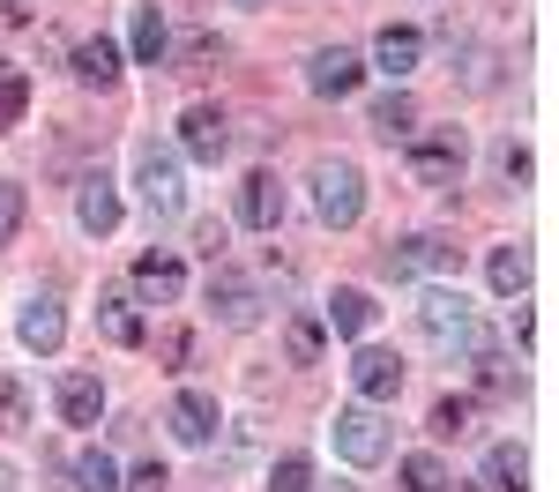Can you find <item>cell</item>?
Segmentation results:
<instances>
[{
    "instance_id": "obj_36",
    "label": "cell",
    "mask_w": 559,
    "mask_h": 492,
    "mask_svg": "<svg viewBox=\"0 0 559 492\" xmlns=\"http://www.w3.org/2000/svg\"><path fill=\"white\" fill-rule=\"evenodd\" d=\"M0 15H8V23H31L38 8H31V0H0Z\"/></svg>"
},
{
    "instance_id": "obj_39",
    "label": "cell",
    "mask_w": 559,
    "mask_h": 492,
    "mask_svg": "<svg viewBox=\"0 0 559 492\" xmlns=\"http://www.w3.org/2000/svg\"><path fill=\"white\" fill-rule=\"evenodd\" d=\"M329 492H350V485H329Z\"/></svg>"
},
{
    "instance_id": "obj_15",
    "label": "cell",
    "mask_w": 559,
    "mask_h": 492,
    "mask_svg": "<svg viewBox=\"0 0 559 492\" xmlns=\"http://www.w3.org/2000/svg\"><path fill=\"white\" fill-rule=\"evenodd\" d=\"M173 433L202 447V441L216 433V396H202V388H179V396H173Z\"/></svg>"
},
{
    "instance_id": "obj_32",
    "label": "cell",
    "mask_w": 559,
    "mask_h": 492,
    "mask_svg": "<svg viewBox=\"0 0 559 492\" xmlns=\"http://www.w3.org/2000/svg\"><path fill=\"white\" fill-rule=\"evenodd\" d=\"M306 485H313V463H306V455H284V463L269 470V492H306Z\"/></svg>"
},
{
    "instance_id": "obj_21",
    "label": "cell",
    "mask_w": 559,
    "mask_h": 492,
    "mask_svg": "<svg viewBox=\"0 0 559 492\" xmlns=\"http://www.w3.org/2000/svg\"><path fill=\"white\" fill-rule=\"evenodd\" d=\"M165 52H173V23H165L157 8H134V60H150V68H157Z\"/></svg>"
},
{
    "instance_id": "obj_7",
    "label": "cell",
    "mask_w": 559,
    "mask_h": 492,
    "mask_svg": "<svg viewBox=\"0 0 559 492\" xmlns=\"http://www.w3.org/2000/svg\"><path fill=\"white\" fill-rule=\"evenodd\" d=\"M179 149H187L194 165H216V157L231 149V120H224L216 105H187V112H179Z\"/></svg>"
},
{
    "instance_id": "obj_8",
    "label": "cell",
    "mask_w": 559,
    "mask_h": 492,
    "mask_svg": "<svg viewBox=\"0 0 559 492\" xmlns=\"http://www.w3.org/2000/svg\"><path fill=\"white\" fill-rule=\"evenodd\" d=\"M358 83H366V68H358L350 45H321V52L306 60V89H313V97H350Z\"/></svg>"
},
{
    "instance_id": "obj_2",
    "label": "cell",
    "mask_w": 559,
    "mask_h": 492,
    "mask_svg": "<svg viewBox=\"0 0 559 492\" xmlns=\"http://www.w3.org/2000/svg\"><path fill=\"white\" fill-rule=\"evenodd\" d=\"M418 328H426L440 351H485V328H477V313L455 299V291H426V307H418Z\"/></svg>"
},
{
    "instance_id": "obj_1",
    "label": "cell",
    "mask_w": 559,
    "mask_h": 492,
    "mask_svg": "<svg viewBox=\"0 0 559 492\" xmlns=\"http://www.w3.org/2000/svg\"><path fill=\"white\" fill-rule=\"evenodd\" d=\"M313 217L336 224V231H350V224L366 217V179H358L350 157H321L313 165Z\"/></svg>"
},
{
    "instance_id": "obj_24",
    "label": "cell",
    "mask_w": 559,
    "mask_h": 492,
    "mask_svg": "<svg viewBox=\"0 0 559 492\" xmlns=\"http://www.w3.org/2000/svg\"><path fill=\"white\" fill-rule=\"evenodd\" d=\"M366 120H373V134H388V142H395V134H411L418 105H411L403 89H388V97H373V112H366Z\"/></svg>"
},
{
    "instance_id": "obj_31",
    "label": "cell",
    "mask_w": 559,
    "mask_h": 492,
    "mask_svg": "<svg viewBox=\"0 0 559 492\" xmlns=\"http://www.w3.org/2000/svg\"><path fill=\"white\" fill-rule=\"evenodd\" d=\"M432 433H440V441L471 433V403H463V396H440V403H432Z\"/></svg>"
},
{
    "instance_id": "obj_14",
    "label": "cell",
    "mask_w": 559,
    "mask_h": 492,
    "mask_svg": "<svg viewBox=\"0 0 559 492\" xmlns=\"http://www.w3.org/2000/svg\"><path fill=\"white\" fill-rule=\"evenodd\" d=\"M134 291L157 299V307H173L179 291H187V268H179L173 254H142V262H134Z\"/></svg>"
},
{
    "instance_id": "obj_4",
    "label": "cell",
    "mask_w": 559,
    "mask_h": 492,
    "mask_svg": "<svg viewBox=\"0 0 559 492\" xmlns=\"http://www.w3.org/2000/svg\"><path fill=\"white\" fill-rule=\"evenodd\" d=\"M329 441H336V455H344L350 470H373L388 455V425L373 403H350V410H336V425H329Z\"/></svg>"
},
{
    "instance_id": "obj_9",
    "label": "cell",
    "mask_w": 559,
    "mask_h": 492,
    "mask_svg": "<svg viewBox=\"0 0 559 492\" xmlns=\"http://www.w3.org/2000/svg\"><path fill=\"white\" fill-rule=\"evenodd\" d=\"M350 388H358V403H388L395 388H403V358L366 344V351L350 358Z\"/></svg>"
},
{
    "instance_id": "obj_17",
    "label": "cell",
    "mask_w": 559,
    "mask_h": 492,
    "mask_svg": "<svg viewBox=\"0 0 559 492\" xmlns=\"http://www.w3.org/2000/svg\"><path fill=\"white\" fill-rule=\"evenodd\" d=\"M60 418H68V425H97V418H105V381L68 373V381H60Z\"/></svg>"
},
{
    "instance_id": "obj_12",
    "label": "cell",
    "mask_w": 559,
    "mask_h": 492,
    "mask_svg": "<svg viewBox=\"0 0 559 492\" xmlns=\"http://www.w3.org/2000/svg\"><path fill=\"white\" fill-rule=\"evenodd\" d=\"M210 307L224 313L231 328H247V321L261 313V299H254V284H247L239 268H224V262H216V268H210Z\"/></svg>"
},
{
    "instance_id": "obj_6",
    "label": "cell",
    "mask_w": 559,
    "mask_h": 492,
    "mask_svg": "<svg viewBox=\"0 0 559 492\" xmlns=\"http://www.w3.org/2000/svg\"><path fill=\"white\" fill-rule=\"evenodd\" d=\"M411 172L426 179V187H455L463 179V134L455 128H432L411 142Z\"/></svg>"
},
{
    "instance_id": "obj_19",
    "label": "cell",
    "mask_w": 559,
    "mask_h": 492,
    "mask_svg": "<svg viewBox=\"0 0 559 492\" xmlns=\"http://www.w3.org/2000/svg\"><path fill=\"white\" fill-rule=\"evenodd\" d=\"M485 492H530V455L515 441H500L485 455Z\"/></svg>"
},
{
    "instance_id": "obj_26",
    "label": "cell",
    "mask_w": 559,
    "mask_h": 492,
    "mask_svg": "<svg viewBox=\"0 0 559 492\" xmlns=\"http://www.w3.org/2000/svg\"><path fill=\"white\" fill-rule=\"evenodd\" d=\"M284 351H292V365H321V321H284Z\"/></svg>"
},
{
    "instance_id": "obj_3",
    "label": "cell",
    "mask_w": 559,
    "mask_h": 492,
    "mask_svg": "<svg viewBox=\"0 0 559 492\" xmlns=\"http://www.w3.org/2000/svg\"><path fill=\"white\" fill-rule=\"evenodd\" d=\"M134 187H142V209H150V217H179V209H187L179 157H173V149H157V142H142V157H134Z\"/></svg>"
},
{
    "instance_id": "obj_37",
    "label": "cell",
    "mask_w": 559,
    "mask_h": 492,
    "mask_svg": "<svg viewBox=\"0 0 559 492\" xmlns=\"http://www.w3.org/2000/svg\"><path fill=\"white\" fill-rule=\"evenodd\" d=\"M0 492H15V470H8V463H0Z\"/></svg>"
},
{
    "instance_id": "obj_16",
    "label": "cell",
    "mask_w": 559,
    "mask_h": 492,
    "mask_svg": "<svg viewBox=\"0 0 559 492\" xmlns=\"http://www.w3.org/2000/svg\"><path fill=\"white\" fill-rule=\"evenodd\" d=\"M418 52H426V38H418V31H403V23H388L381 38H373V60H381V75H395V83L418 68Z\"/></svg>"
},
{
    "instance_id": "obj_27",
    "label": "cell",
    "mask_w": 559,
    "mask_h": 492,
    "mask_svg": "<svg viewBox=\"0 0 559 492\" xmlns=\"http://www.w3.org/2000/svg\"><path fill=\"white\" fill-rule=\"evenodd\" d=\"M31 425V388L15 373H0V433H23Z\"/></svg>"
},
{
    "instance_id": "obj_23",
    "label": "cell",
    "mask_w": 559,
    "mask_h": 492,
    "mask_svg": "<svg viewBox=\"0 0 559 492\" xmlns=\"http://www.w3.org/2000/svg\"><path fill=\"white\" fill-rule=\"evenodd\" d=\"M75 492H120V463L105 447H83L75 455Z\"/></svg>"
},
{
    "instance_id": "obj_10",
    "label": "cell",
    "mask_w": 559,
    "mask_h": 492,
    "mask_svg": "<svg viewBox=\"0 0 559 492\" xmlns=\"http://www.w3.org/2000/svg\"><path fill=\"white\" fill-rule=\"evenodd\" d=\"M239 224H254V231H276L284 224V179L269 172H247V187H239Z\"/></svg>"
},
{
    "instance_id": "obj_34",
    "label": "cell",
    "mask_w": 559,
    "mask_h": 492,
    "mask_svg": "<svg viewBox=\"0 0 559 492\" xmlns=\"http://www.w3.org/2000/svg\"><path fill=\"white\" fill-rule=\"evenodd\" d=\"M173 478H165V463H134L128 478H120V492H165Z\"/></svg>"
},
{
    "instance_id": "obj_25",
    "label": "cell",
    "mask_w": 559,
    "mask_h": 492,
    "mask_svg": "<svg viewBox=\"0 0 559 492\" xmlns=\"http://www.w3.org/2000/svg\"><path fill=\"white\" fill-rule=\"evenodd\" d=\"M97 328H105L112 344H142V313H134V299H120V291H112V299L97 307Z\"/></svg>"
},
{
    "instance_id": "obj_18",
    "label": "cell",
    "mask_w": 559,
    "mask_h": 492,
    "mask_svg": "<svg viewBox=\"0 0 559 492\" xmlns=\"http://www.w3.org/2000/svg\"><path fill=\"white\" fill-rule=\"evenodd\" d=\"M75 75H83L90 89H112L120 83V45L112 38H83L75 45Z\"/></svg>"
},
{
    "instance_id": "obj_38",
    "label": "cell",
    "mask_w": 559,
    "mask_h": 492,
    "mask_svg": "<svg viewBox=\"0 0 559 492\" xmlns=\"http://www.w3.org/2000/svg\"><path fill=\"white\" fill-rule=\"evenodd\" d=\"M239 8H261V0H239Z\"/></svg>"
},
{
    "instance_id": "obj_30",
    "label": "cell",
    "mask_w": 559,
    "mask_h": 492,
    "mask_svg": "<svg viewBox=\"0 0 559 492\" xmlns=\"http://www.w3.org/2000/svg\"><path fill=\"white\" fill-rule=\"evenodd\" d=\"M23 209H31V194H23V179H0V247L23 231Z\"/></svg>"
},
{
    "instance_id": "obj_35",
    "label": "cell",
    "mask_w": 559,
    "mask_h": 492,
    "mask_svg": "<svg viewBox=\"0 0 559 492\" xmlns=\"http://www.w3.org/2000/svg\"><path fill=\"white\" fill-rule=\"evenodd\" d=\"M500 179H508V187L530 179V149H522V142H500Z\"/></svg>"
},
{
    "instance_id": "obj_5",
    "label": "cell",
    "mask_w": 559,
    "mask_h": 492,
    "mask_svg": "<svg viewBox=\"0 0 559 492\" xmlns=\"http://www.w3.org/2000/svg\"><path fill=\"white\" fill-rule=\"evenodd\" d=\"M388 276H426V268H440V276H455L463 268V247H448L440 231H418V239H403V247H388L381 254Z\"/></svg>"
},
{
    "instance_id": "obj_20",
    "label": "cell",
    "mask_w": 559,
    "mask_h": 492,
    "mask_svg": "<svg viewBox=\"0 0 559 492\" xmlns=\"http://www.w3.org/2000/svg\"><path fill=\"white\" fill-rule=\"evenodd\" d=\"M485 276H492V291H500V299H522V291H530V247H500Z\"/></svg>"
},
{
    "instance_id": "obj_13",
    "label": "cell",
    "mask_w": 559,
    "mask_h": 492,
    "mask_svg": "<svg viewBox=\"0 0 559 492\" xmlns=\"http://www.w3.org/2000/svg\"><path fill=\"white\" fill-rule=\"evenodd\" d=\"M75 217H83V231H97V239L120 224V194H112V179H105V172H90L83 187H75Z\"/></svg>"
},
{
    "instance_id": "obj_11",
    "label": "cell",
    "mask_w": 559,
    "mask_h": 492,
    "mask_svg": "<svg viewBox=\"0 0 559 492\" xmlns=\"http://www.w3.org/2000/svg\"><path fill=\"white\" fill-rule=\"evenodd\" d=\"M15 336H23L31 351H60V336H68V313H60V299H52V291H38L31 307L15 313Z\"/></svg>"
},
{
    "instance_id": "obj_29",
    "label": "cell",
    "mask_w": 559,
    "mask_h": 492,
    "mask_svg": "<svg viewBox=\"0 0 559 492\" xmlns=\"http://www.w3.org/2000/svg\"><path fill=\"white\" fill-rule=\"evenodd\" d=\"M403 492H448L440 455H403Z\"/></svg>"
},
{
    "instance_id": "obj_33",
    "label": "cell",
    "mask_w": 559,
    "mask_h": 492,
    "mask_svg": "<svg viewBox=\"0 0 559 492\" xmlns=\"http://www.w3.org/2000/svg\"><path fill=\"white\" fill-rule=\"evenodd\" d=\"M216 52H224V45H216L210 31H187V38H179V68H210Z\"/></svg>"
},
{
    "instance_id": "obj_22",
    "label": "cell",
    "mask_w": 559,
    "mask_h": 492,
    "mask_svg": "<svg viewBox=\"0 0 559 492\" xmlns=\"http://www.w3.org/2000/svg\"><path fill=\"white\" fill-rule=\"evenodd\" d=\"M373 313H381V307H373L366 291H350V284L336 291V299H329V321H336V336H366V328H373Z\"/></svg>"
},
{
    "instance_id": "obj_28",
    "label": "cell",
    "mask_w": 559,
    "mask_h": 492,
    "mask_svg": "<svg viewBox=\"0 0 559 492\" xmlns=\"http://www.w3.org/2000/svg\"><path fill=\"white\" fill-rule=\"evenodd\" d=\"M23 105H31V75L23 68H0V134L23 120Z\"/></svg>"
}]
</instances>
